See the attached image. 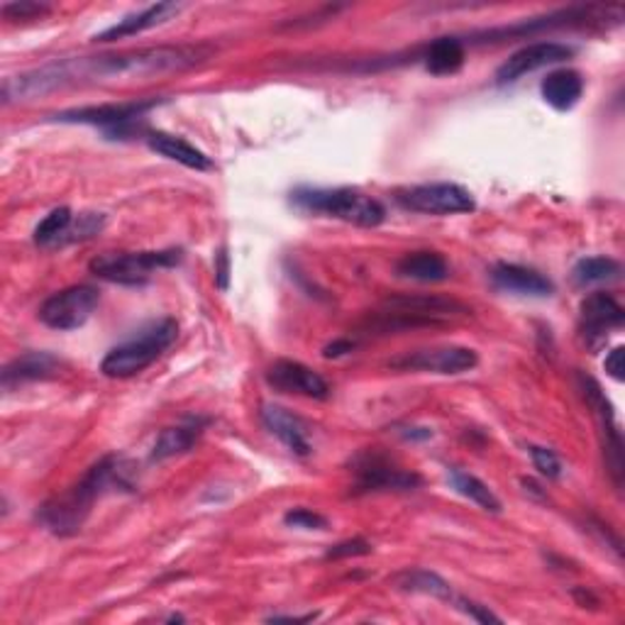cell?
<instances>
[{"mask_svg": "<svg viewBox=\"0 0 625 625\" xmlns=\"http://www.w3.org/2000/svg\"><path fill=\"white\" fill-rule=\"evenodd\" d=\"M204 61L198 47H147L135 52L61 59L40 69L8 77L3 81V103H24L54 93L67 86L81 83H116V81H147L165 73L183 71Z\"/></svg>", "mask_w": 625, "mask_h": 625, "instance_id": "cell-1", "label": "cell"}, {"mask_svg": "<svg viewBox=\"0 0 625 625\" xmlns=\"http://www.w3.org/2000/svg\"><path fill=\"white\" fill-rule=\"evenodd\" d=\"M125 474H128V465H125L122 457L108 455L98 459L71 489H67L65 494H57L49 498L47 504H42V508L37 510V520H40L49 533L59 537L77 535L83 528V523L89 520L93 504L112 484L128 486Z\"/></svg>", "mask_w": 625, "mask_h": 625, "instance_id": "cell-2", "label": "cell"}, {"mask_svg": "<svg viewBox=\"0 0 625 625\" xmlns=\"http://www.w3.org/2000/svg\"><path fill=\"white\" fill-rule=\"evenodd\" d=\"M469 316L465 304L447 296L430 294H401L386 298L381 310L367 320L365 330L377 335L418 330V328H440L453 318Z\"/></svg>", "mask_w": 625, "mask_h": 625, "instance_id": "cell-3", "label": "cell"}, {"mask_svg": "<svg viewBox=\"0 0 625 625\" xmlns=\"http://www.w3.org/2000/svg\"><path fill=\"white\" fill-rule=\"evenodd\" d=\"M179 323L173 318H161L147 325L132 340L112 347L101 361V371L108 379H130L152 367L155 361L177 343Z\"/></svg>", "mask_w": 625, "mask_h": 625, "instance_id": "cell-4", "label": "cell"}, {"mask_svg": "<svg viewBox=\"0 0 625 625\" xmlns=\"http://www.w3.org/2000/svg\"><path fill=\"white\" fill-rule=\"evenodd\" d=\"M294 204L308 212L353 222L359 228H377L386 220V208L377 198L355 189H301L294 194Z\"/></svg>", "mask_w": 625, "mask_h": 625, "instance_id": "cell-5", "label": "cell"}, {"mask_svg": "<svg viewBox=\"0 0 625 625\" xmlns=\"http://www.w3.org/2000/svg\"><path fill=\"white\" fill-rule=\"evenodd\" d=\"M181 261L179 249H161V252H108L91 259L89 269L98 279L120 286H142L159 269L177 267Z\"/></svg>", "mask_w": 625, "mask_h": 625, "instance_id": "cell-6", "label": "cell"}, {"mask_svg": "<svg viewBox=\"0 0 625 625\" xmlns=\"http://www.w3.org/2000/svg\"><path fill=\"white\" fill-rule=\"evenodd\" d=\"M355 492L377 494V492H414L423 484L416 472L398 467L377 449H365L353 459Z\"/></svg>", "mask_w": 625, "mask_h": 625, "instance_id": "cell-7", "label": "cell"}, {"mask_svg": "<svg viewBox=\"0 0 625 625\" xmlns=\"http://www.w3.org/2000/svg\"><path fill=\"white\" fill-rule=\"evenodd\" d=\"M101 301V294H98L96 286L79 284L69 286L65 291H57L54 296H49L47 301L40 306V320L52 330H77L81 325L89 323L93 316V310Z\"/></svg>", "mask_w": 625, "mask_h": 625, "instance_id": "cell-8", "label": "cell"}, {"mask_svg": "<svg viewBox=\"0 0 625 625\" xmlns=\"http://www.w3.org/2000/svg\"><path fill=\"white\" fill-rule=\"evenodd\" d=\"M396 201L406 210L423 212V216H459L477 208L474 196L457 183H420L401 189Z\"/></svg>", "mask_w": 625, "mask_h": 625, "instance_id": "cell-9", "label": "cell"}, {"mask_svg": "<svg viewBox=\"0 0 625 625\" xmlns=\"http://www.w3.org/2000/svg\"><path fill=\"white\" fill-rule=\"evenodd\" d=\"M579 389H582L584 401L589 404V408H594L598 425H602L606 469L611 474V482H614V486L621 492L623 489V477H625V457H623V437H621V430L616 425L614 406L608 404V398L602 391V386H598V381L592 379V377H579Z\"/></svg>", "mask_w": 625, "mask_h": 625, "instance_id": "cell-10", "label": "cell"}, {"mask_svg": "<svg viewBox=\"0 0 625 625\" xmlns=\"http://www.w3.org/2000/svg\"><path fill=\"white\" fill-rule=\"evenodd\" d=\"M479 365V355L469 347L443 345L414 349L389 361L396 371H428V374H465Z\"/></svg>", "mask_w": 625, "mask_h": 625, "instance_id": "cell-11", "label": "cell"}, {"mask_svg": "<svg viewBox=\"0 0 625 625\" xmlns=\"http://www.w3.org/2000/svg\"><path fill=\"white\" fill-rule=\"evenodd\" d=\"M159 101H135V103H110V106H96V108H77L67 110L54 116L59 122H79V125H96V128H103L110 135L118 132L122 135L125 130L135 125L137 120H142L149 110L157 108Z\"/></svg>", "mask_w": 625, "mask_h": 625, "instance_id": "cell-12", "label": "cell"}, {"mask_svg": "<svg viewBox=\"0 0 625 625\" xmlns=\"http://www.w3.org/2000/svg\"><path fill=\"white\" fill-rule=\"evenodd\" d=\"M623 320V306L606 291L589 294L579 306V333L589 347L602 345L611 330L621 328Z\"/></svg>", "mask_w": 625, "mask_h": 625, "instance_id": "cell-13", "label": "cell"}, {"mask_svg": "<svg viewBox=\"0 0 625 625\" xmlns=\"http://www.w3.org/2000/svg\"><path fill=\"white\" fill-rule=\"evenodd\" d=\"M574 54V49L567 44H559V42H535L518 49L516 54H510L502 67L496 71V81L498 83H510V81H518L523 77H528V73L537 71V69H545V67H555L562 65V61H567Z\"/></svg>", "mask_w": 625, "mask_h": 625, "instance_id": "cell-14", "label": "cell"}, {"mask_svg": "<svg viewBox=\"0 0 625 625\" xmlns=\"http://www.w3.org/2000/svg\"><path fill=\"white\" fill-rule=\"evenodd\" d=\"M267 381L281 394L306 396L312 398V401H325V398L330 396L328 381H325L318 371L306 367L304 361L277 359L267 371Z\"/></svg>", "mask_w": 625, "mask_h": 625, "instance_id": "cell-15", "label": "cell"}, {"mask_svg": "<svg viewBox=\"0 0 625 625\" xmlns=\"http://www.w3.org/2000/svg\"><path fill=\"white\" fill-rule=\"evenodd\" d=\"M259 420L286 449H289L291 455L296 457L310 455L312 445H310L308 425L304 423V418L291 414L289 408H284L279 404H261Z\"/></svg>", "mask_w": 625, "mask_h": 625, "instance_id": "cell-16", "label": "cell"}, {"mask_svg": "<svg viewBox=\"0 0 625 625\" xmlns=\"http://www.w3.org/2000/svg\"><path fill=\"white\" fill-rule=\"evenodd\" d=\"M492 281L496 289L516 294V296H530V298H547L553 296L555 284L547 277H543L540 271L520 267V265H496L492 269Z\"/></svg>", "mask_w": 625, "mask_h": 625, "instance_id": "cell-17", "label": "cell"}, {"mask_svg": "<svg viewBox=\"0 0 625 625\" xmlns=\"http://www.w3.org/2000/svg\"><path fill=\"white\" fill-rule=\"evenodd\" d=\"M179 10H181V6H177V3L149 6L145 10H137V12H130V16H125L122 20H118L116 24H112V28L98 32L93 40L96 42H118V40H125V37L142 34L147 30L157 28V24L171 20Z\"/></svg>", "mask_w": 625, "mask_h": 625, "instance_id": "cell-18", "label": "cell"}, {"mask_svg": "<svg viewBox=\"0 0 625 625\" xmlns=\"http://www.w3.org/2000/svg\"><path fill=\"white\" fill-rule=\"evenodd\" d=\"M208 423L210 420L204 416H191L181 420L179 425H171V428L161 430L152 445V453H149V459L165 462L191 453V447L198 443V437L204 435Z\"/></svg>", "mask_w": 625, "mask_h": 625, "instance_id": "cell-19", "label": "cell"}, {"mask_svg": "<svg viewBox=\"0 0 625 625\" xmlns=\"http://www.w3.org/2000/svg\"><path fill=\"white\" fill-rule=\"evenodd\" d=\"M147 145L152 152L167 157L171 161H177V165L186 167V169H194V171H210L212 169V161L206 152L201 149L194 147L191 142H186L183 137L177 135H169V132H152L147 137Z\"/></svg>", "mask_w": 625, "mask_h": 625, "instance_id": "cell-20", "label": "cell"}, {"mask_svg": "<svg viewBox=\"0 0 625 625\" xmlns=\"http://www.w3.org/2000/svg\"><path fill=\"white\" fill-rule=\"evenodd\" d=\"M540 93L547 106H553L559 112H567L579 103L584 93V79L574 69H557L549 71L540 83Z\"/></svg>", "mask_w": 625, "mask_h": 625, "instance_id": "cell-21", "label": "cell"}, {"mask_svg": "<svg viewBox=\"0 0 625 625\" xmlns=\"http://www.w3.org/2000/svg\"><path fill=\"white\" fill-rule=\"evenodd\" d=\"M61 367V361L49 355V353H28L18 357L16 361L3 369V386H18L24 381H40V379H52L57 377V371Z\"/></svg>", "mask_w": 625, "mask_h": 625, "instance_id": "cell-22", "label": "cell"}, {"mask_svg": "<svg viewBox=\"0 0 625 625\" xmlns=\"http://www.w3.org/2000/svg\"><path fill=\"white\" fill-rule=\"evenodd\" d=\"M396 274L401 279L420 281V284H437L449 277V267L445 257L437 252H410L398 259Z\"/></svg>", "mask_w": 625, "mask_h": 625, "instance_id": "cell-23", "label": "cell"}, {"mask_svg": "<svg viewBox=\"0 0 625 625\" xmlns=\"http://www.w3.org/2000/svg\"><path fill=\"white\" fill-rule=\"evenodd\" d=\"M396 589H401L406 594H423V596H433L440 598V602H455V592L440 574L428 572V569H404L398 572L394 577Z\"/></svg>", "mask_w": 625, "mask_h": 625, "instance_id": "cell-24", "label": "cell"}, {"mask_svg": "<svg viewBox=\"0 0 625 625\" xmlns=\"http://www.w3.org/2000/svg\"><path fill=\"white\" fill-rule=\"evenodd\" d=\"M425 69H428L433 77H449V73H457L465 67V44H462L457 37H440L435 40L428 52H425Z\"/></svg>", "mask_w": 625, "mask_h": 625, "instance_id": "cell-25", "label": "cell"}, {"mask_svg": "<svg viewBox=\"0 0 625 625\" xmlns=\"http://www.w3.org/2000/svg\"><path fill=\"white\" fill-rule=\"evenodd\" d=\"M447 479L453 484V489L469 498L472 504H477L479 508L489 510V514H502V502H498V496L489 489V484H484L479 477H474L469 472H462L457 467H449L447 472Z\"/></svg>", "mask_w": 625, "mask_h": 625, "instance_id": "cell-26", "label": "cell"}, {"mask_svg": "<svg viewBox=\"0 0 625 625\" xmlns=\"http://www.w3.org/2000/svg\"><path fill=\"white\" fill-rule=\"evenodd\" d=\"M71 225H73V212L69 208H54L34 228V245L44 247V249L67 245Z\"/></svg>", "mask_w": 625, "mask_h": 625, "instance_id": "cell-27", "label": "cell"}, {"mask_svg": "<svg viewBox=\"0 0 625 625\" xmlns=\"http://www.w3.org/2000/svg\"><path fill=\"white\" fill-rule=\"evenodd\" d=\"M574 281L579 286H596V284H608L621 277V265L611 257H586L577 261V267L572 271Z\"/></svg>", "mask_w": 625, "mask_h": 625, "instance_id": "cell-28", "label": "cell"}, {"mask_svg": "<svg viewBox=\"0 0 625 625\" xmlns=\"http://www.w3.org/2000/svg\"><path fill=\"white\" fill-rule=\"evenodd\" d=\"M528 453L533 457L535 469L543 474L547 479H559L562 477V462L559 457L553 453V449L540 447V445H530Z\"/></svg>", "mask_w": 625, "mask_h": 625, "instance_id": "cell-29", "label": "cell"}, {"mask_svg": "<svg viewBox=\"0 0 625 625\" xmlns=\"http://www.w3.org/2000/svg\"><path fill=\"white\" fill-rule=\"evenodd\" d=\"M284 523L289 525V528H298V530H325L328 528V520H325L320 514L310 508H291L286 510Z\"/></svg>", "mask_w": 625, "mask_h": 625, "instance_id": "cell-30", "label": "cell"}, {"mask_svg": "<svg viewBox=\"0 0 625 625\" xmlns=\"http://www.w3.org/2000/svg\"><path fill=\"white\" fill-rule=\"evenodd\" d=\"M371 543L365 540V537H349V540H343L333 545L328 553H325V559H347V557H365L371 555Z\"/></svg>", "mask_w": 625, "mask_h": 625, "instance_id": "cell-31", "label": "cell"}, {"mask_svg": "<svg viewBox=\"0 0 625 625\" xmlns=\"http://www.w3.org/2000/svg\"><path fill=\"white\" fill-rule=\"evenodd\" d=\"M49 12V6L32 3V0H20V3L3 6V16L8 20H37Z\"/></svg>", "mask_w": 625, "mask_h": 625, "instance_id": "cell-32", "label": "cell"}, {"mask_svg": "<svg viewBox=\"0 0 625 625\" xmlns=\"http://www.w3.org/2000/svg\"><path fill=\"white\" fill-rule=\"evenodd\" d=\"M453 604L462 611V614L474 618V621H479V623H502V618H498L494 611H489V606L469 602V598H465V596H455Z\"/></svg>", "mask_w": 625, "mask_h": 625, "instance_id": "cell-33", "label": "cell"}, {"mask_svg": "<svg viewBox=\"0 0 625 625\" xmlns=\"http://www.w3.org/2000/svg\"><path fill=\"white\" fill-rule=\"evenodd\" d=\"M606 371L611 379L623 381L625 379V365H623V347L611 349V355L606 357Z\"/></svg>", "mask_w": 625, "mask_h": 625, "instance_id": "cell-34", "label": "cell"}, {"mask_svg": "<svg viewBox=\"0 0 625 625\" xmlns=\"http://www.w3.org/2000/svg\"><path fill=\"white\" fill-rule=\"evenodd\" d=\"M228 277H230V257L225 249H220L218 257H216V284L218 289H228Z\"/></svg>", "mask_w": 625, "mask_h": 625, "instance_id": "cell-35", "label": "cell"}, {"mask_svg": "<svg viewBox=\"0 0 625 625\" xmlns=\"http://www.w3.org/2000/svg\"><path fill=\"white\" fill-rule=\"evenodd\" d=\"M357 345L353 343V340H335L333 345H328L323 349V355L328 357V359H337V357H343V355H347V353H353Z\"/></svg>", "mask_w": 625, "mask_h": 625, "instance_id": "cell-36", "label": "cell"}, {"mask_svg": "<svg viewBox=\"0 0 625 625\" xmlns=\"http://www.w3.org/2000/svg\"><path fill=\"white\" fill-rule=\"evenodd\" d=\"M312 618H316V616H274L271 621H274V623H281V621H284V623H308V621H312Z\"/></svg>", "mask_w": 625, "mask_h": 625, "instance_id": "cell-37", "label": "cell"}]
</instances>
